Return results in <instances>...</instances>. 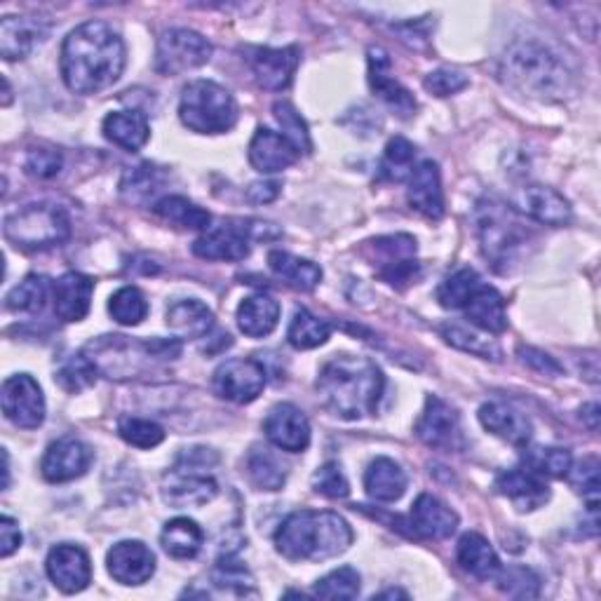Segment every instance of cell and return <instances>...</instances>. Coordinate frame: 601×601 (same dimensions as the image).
I'll list each match as a JSON object with an SVG mask.
<instances>
[{
	"label": "cell",
	"mask_w": 601,
	"mask_h": 601,
	"mask_svg": "<svg viewBox=\"0 0 601 601\" xmlns=\"http://www.w3.org/2000/svg\"><path fill=\"white\" fill-rule=\"evenodd\" d=\"M456 560L463 571L480 578V581H493L501 571V560L496 550L480 533H465L456 545Z\"/></svg>",
	"instance_id": "obj_32"
},
{
	"label": "cell",
	"mask_w": 601,
	"mask_h": 601,
	"mask_svg": "<svg viewBox=\"0 0 601 601\" xmlns=\"http://www.w3.org/2000/svg\"><path fill=\"white\" fill-rule=\"evenodd\" d=\"M214 583L224 590L228 588L238 594H249L254 581H252L249 571L238 560H233V556H224V560H219L217 569H214Z\"/></svg>",
	"instance_id": "obj_54"
},
{
	"label": "cell",
	"mask_w": 601,
	"mask_h": 601,
	"mask_svg": "<svg viewBox=\"0 0 601 601\" xmlns=\"http://www.w3.org/2000/svg\"><path fill=\"white\" fill-rule=\"evenodd\" d=\"M46 571L50 575V581L67 594L82 592L92 583V564L90 556L78 545H57L50 550Z\"/></svg>",
	"instance_id": "obj_18"
},
{
	"label": "cell",
	"mask_w": 601,
	"mask_h": 601,
	"mask_svg": "<svg viewBox=\"0 0 601 601\" xmlns=\"http://www.w3.org/2000/svg\"><path fill=\"white\" fill-rule=\"evenodd\" d=\"M214 393L235 404H249L266 388V370L256 359H228L211 378Z\"/></svg>",
	"instance_id": "obj_13"
},
{
	"label": "cell",
	"mask_w": 601,
	"mask_h": 601,
	"mask_svg": "<svg viewBox=\"0 0 601 601\" xmlns=\"http://www.w3.org/2000/svg\"><path fill=\"white\" fill-rule=\"evenodd\" d=\"M273 114H275V120L280 122V127H283V135H285L298 150H304V154H311V150H313V141H311L308 125H306L304 118H300V114L294 109V106L287 104V101H277V104L273 106Z\"/></svg>",
	"instance_id": "obj_52"
},
{
	"label": "cell",
	"mask_w": 601,
	"mask_h": 601,
	"mask_svg": "<svg viewBox=\"0 0 601 601\" xmlns=\"http://www.w3.org/2000/svg\"><path fill=\"white\" fill-rule=\"evenodd\" d=\"M211 57L209 40L190 29H169L156 48V71L162 76H181L200 69Z\"/></svg>",
	"instance_id": "obj_11"
},
{
	"label": "cell",
	"mask_w": 601,
	"mask_h": 601,
	"mask_svg": "<svg viewBox=\"0 0 601 601\" xmlns=\"http://www.w3.org/2000/svg\"><path fill=\"white\" fill-rule=\"evenodd\" d=\"M566 480L571 482V486L578 493L588 496L590 503H597V496H599V461L594 456L583 459L578 465L571 463V467L566 472Z\"/></svg>",
	"instance_id": "obj_55"
},
{
	"label": "cell",
	"mask_w": 601,
	"mask_h": 601,
	"mask_svg": "<svg viewBox=\"0 0 601 601\" xmlns=\"http://www.w3.org/2000/svg\"><path fill=\"white\" fill-rule=\"evenodd\" d=\"M95 283L82 273H63L52 285L55 313L63 322H80L90 313Z\"/></svg>",
	"instance_id": "obj_26"
},
{
	"label": "cell",
	"mask_w": 601,
	"mask_h": 601,
	"mask_svg": "<svg viewBox=\"0 0 601 601\" xmlns=\"http://www.w3.org/2000/svg\"><path fill=\"white\" fill-rule=\"evenodd\" d=\"M111 317L122 327H137L148 315V300L137 287H122L109 300Z\"/></svg>",
	"instance_id": "obj_46"
},
{
	"label": "cell",
	"mask_w": 601,
	"mask_h": 601,
	"mask_svg": "<svg viewBox=\"0 0 601 601\" xmlns=\"http://www.w3.org/2000/svg\"><path fill=\"white\" fill-rule=\"evenodd\" d=\"M351 524L336 512L298 510L275 533V548L289 562H325L353 545Z\"/></svg>",
	"instance_id": "obj_3"
},
{
	"label": "cell",
	"mask_w": 601,
	"mask_h": 601,
	"mask_svg": "<svg viewBox=\"0 0 601 601\" xmlns=\"http://www.w3.org/2000/svg\"><path fill=\"white\" fill-rule=\"evenodd\" d=\"M501 76L512 90L539 99H562L573 82L564 57L539 40L510 46L501 61Z\"/></svg>",
	"instance_id": "obj_4"
},
{
	"label": "cell",
	"mask_w": 601,
	"mask_h": 601,
	"mask_svg": "<svg viewBox=\"0 0 601 601\" xmlns=\"http://www.w3.org/2000/svg\"><path fill=\"white\" fill-rule=\"evenodd\" d=\"M496 491L501 496H505L508 501L514 503L520 512H531L539 510L550 501V489L543 482L541 475H535L529 467H514V470H505L496 477Z\"/></svg>",
	"instance_id": "obj_24"
},
{
	"label": "cell",
	"mask_w": 601,
	"mask_h": 601,
	"mask_svg": "<svg viewBox=\"0 0 601 601\" xmlns=\"http://www.w3.org/2000/svg\"><path fill=\"white\" fill-rule=\"evenodd\" d=\"M249 249V226L245 224H224L207 230L193 245V254L207 262H243Z\"/></svg>",
	"instance_id": "obj_22"
},
{
	"label": "cell",
	"mask_w": 601,
	"mask_h": 601,
	"mask_svg": "<svg viewBox=\"0 0 601 601\" xmlns=\"http://www.w3.org/2000/svg\"><path fill=\"white\" fill-rule=\"evenodd\" d=\"M167 327L177 338H205L214 327V313L198 298H184L167 308Z\"/></svg>",
	"instance_id": "obj_30"
},
{
	"label": "cell",
	"mask_w": 601,
	"mask_h": 601,
	"mask_svg": "<svg viewBox=\"0 0 601 601\" xmlns=\"http://www.w3.org/2000/svg\"><path fill=\"white\" fill-rule=\"evenodd\" d=\"M332 336V325L327 319H319L308 311H296L292 325L287 329V341L296 351H313Z\"/></svg>",
	"instance_id": "obj_41"
},
{
	"label": "cell",
	"mask_w": 601,
	"mask_h": 601,
	"mask_svg": "<svg viewBox=\"0 0 601 601\" xmlns=\"http://www.w3.org/2000/svg\"><path fill=\"white\" fill-rule=\"evenodd\" d=\"M120 437L137 449H156L165 440L162 425L139 416H122L118 421Z\"/></svg>",
	"instance_id": "obj_51"
},
{
	"label": "cell",
	"mask_w": 601,
	"mask_h": 601,
	"mask_svg": "<svg viewBox=\"0 0 601 601\" xmlns=\"http://www.w3.org/2000/svg\"><path fill=\"white\" fill-rule=\"evenodd\" d=\"M277 322H280V304L268 294L247 296L238 308V327L249 338L273 334Z\"/></svg>",
	"instance_id": "obj_34"
},
{
	"label": "cell",
	"mask_w": 601,
	"mask_h": 601,
	"mask_svg": "<svg viewBox=\"0 0 601 601\" xmlns=\"http://www.w3.org/2000/svg\"><path fill=\"white\" fill-rule=\"evenodd\" d=\"M101 130L106 139L122 150H130V154H137L150 137L148 120L139 111H114L104 118Z\"/></svg>",
	"instance_id": "obj_35"
},
{
	"label": "cell",
	"mask_w": 601,
	"mask_h": 601,
	"mask_svg": "<svg viewBox=\"0 0 601 601\" xmlns=\"http://www.w3.org/2000/svg\"><path fill=\"white\" fill-rule=\"evenodd\" d=\"M581 418L588 423L590 431H597V427H599V404H594V402H592V404L583 406Z\"/></svg>",
	"instance_id": "obj_61"
},
{
	"label": "cell",
	"mask_w": 601,
	"mask_h": 601,
	"mask_svg": "<svg viewBox=\"0 0 601 601\" xmlns=\"http://www.w3.org/2000/svg\"><path fill=\"white\" fill-rule=\"evenodd\" d=\"M364 489L378 503H395L406 491V472L388 456H378L364 472Z\"/></svg>",
	"instance_id": "obj_31"
},
{
	"label": "cell",
	"mask_w": 601,
	"mask_h": 601,
	"mask_svg": "<svg viewBox=\"0 0 601 601\" xmlns=\"http://www.w3.org/2000/svg\"><path fill=\"white\" fill-rule=\"evenodd\" d=\"M266 437L283 451L300 454L311 444V423L294 404H275L264 421Z\"/></svg>",
	"instance_id": "obj_20"
},
{
	"label": "cell",
	"mask_w": 601,
	"mask_h": 601,
	"mask_svg": "<svg viewBox=\"0 0 601 601\" xmlns=\"http://www.w3.org/2000/svg\"><path fill=\"white\" fill-rule=\"evenodd\" d=\"M300 156V150L280 132L259 127L249 144V162L262 175H275L292 167Z\"/></svg>",
	"instance_id": "obj_23"
},
{
	"label": "cell",
	"mask_w": 601,
	"mask_h": 601,
	"mask_svg": "<svg viewBox=\"0 0 601 601\" xmlns=\"http://www.w3.org/2000/svg\"><path fill=\"white\" fill-rule=\"evenodd\" d=\"M203 543H205L203 529L188 518H177L167 522L160 533L162 550L169 556H175V560H193V556L200 554Z\"/></svg>",
	"instance_id": "obj_37"
},
{
	"label": "cell",
	"mask_w": 601,
	"mask_h": 601,
	"mask_svg": "<svg viewBox=\"0 0 601 601\" xmlns=\"http://www.w3.org/2000/svg\"><path fill=\"white\" fill-rule=\"evenodd\" d=\"M477 233L484 256L496 268L508 266L514 252H518L524 243V230L520 228V224L510 217V211L493 203L480 205Z\"/></svg>",
	"instance_id": "obj_10"
},
{
	"label": "cell",
	"mask_w": 601,
	"mask_h": 601,
	"mask_svg": "<svg viewBox=\"0 0 601 601\" xmlns=\"http://www.w3.org/2000/svg\"><path fill=\"white\" fill-rule=\"evenodd\" d=\"M48 29L36 19L27 17H3L0 19V55L8 61L27 59L42 40Z\"/></svg>",
	"instance_id": "obj_29"
},
{
	"label": "cell",
	"mask_w": 601,
	"mask_h": 601,
	"mask_svg": "<svg viewBox=\"0 0 601 601\" xmlns=\"http://www.w3.org/2000/svg\"><path fill=\"white\" fill-rule=\"evenodd\" d=\"M418 440L440 451H459L463 446V427L461 416L451 404L440 400L437 395H431L425 400L423 414L416 423Z\"/></svg>",
	"instance_id": "obj_14"
},
{
	"label": "cell",
	"mask_w": 601,
	"mask_h": 601,
	"mask_svg": "<svg viewBox=\"0 0 601 601\" xmlns=\"http://www.w3.org/2000/svg\"><path fill=\"white\" fill-rule=\"evenodd\" d=\"M395 597H402V599H406V597H410V594H406V592H402V590H385V592L376 594L374 599H395Z\"/></svg>",
	"instance_id": "obj_62"
},
{
	"label": "cell",
	"mask_w": 601,
	"mask_h": 601,
	"mask_svg": "<svg viewBox=\"0 0 601 601\" xmlns=\"http://www.w3.org/2000/svg\"><path fill=\"white\" fill-rule=\"evenodd\" d=\"M412 209L423 214L425 219H442L444 214V190H442V177L440 167L433 160H423L418 167H414L410 177V190H406Z\"/></svg>",
	"instance_id": "obj_25"
},
{
	"label": "cell",
	"mask_w": 601,
	"mask_h": 601,
	"mask_svg": "<svg viewBox=\"0 0 601 601\" xmlns=\"http://www.w3.org/2000/svg\"><path fill=\"white\" fill-rule=\"evenodd\" d=\"M270 270L280 277V280L298 292H313L322 280V268L308 259H298L289 252L273 249L268 254Z\"/></svg>",
	"instance_id": "obj_36"
},
{
	"label": "cell",
	"mask_w": 601,
	"mask_h": 601,
	"mask_svg": "<svg viewBox=\"0 0 601 601\" xmlns=\"http://www.w3.org/2000/svg\"><path fill=\"white\" fill-rule=\"evenodd\" d=\"M414 158H416V148L410 139L395 137L385 146V156L381 162V179L388 181H404L412 177L414 171Z\"/></svg>",
	"instance_id": "obj_44"
},
{
	"label": "cell",
	"mask_w": 601,
	"mask_h": 601,
	"mask_svg": "<svg viewBox=\"0 0 601 601\" xmlns=\"http://www.w3.org/2000/svg\"><path fill=\"white\" fill-rule=\"evenodd\" d=\"M19 545H21V531L17 522L6 514V518L0 520V556L8 560L12 552L19 550Z\"/></svg>",
	"instance_id": "obj_58"
},
{
	"label": "cell",
	"mask_w": 601,
	"mask_h": 601,
	"mask_svg": "<svg viewBox=\"0 0 601 601\" xmlns=\"http://www.w3.org/2000/svg\"><path fill=\"white\" fill-rule=\"evenodd\" d=\"M179 118L190 132L224 135L238 122V104L219 82L193 80L181 92Z\"/></svg>",
	"instance_id": "obj_6"
},
{
	"label": "cell",
	"mask_w": 601,
	"mask_h": 601,
	"mask_svg": "<svg viewBox=\"0 0 601 601\" xmlns=\"http://www.w3.org/2000/svg\"><path fill=\"white\" fill-rule=\"evenodd\" d=\"M3 88H6V97H3V106H10V101H12V90H10V82H8V78H3Z\"/></svg>",
	"instance_id": "obj_63"
},
{
	"label": "cell",
	"mask_w": 601,
	"mask_h": 601,
	"mask_svg": "<svg viewBox=\"0 0 601 601\" xmlns=\"http://www.w3.org/2000/svg\"><path fill=\"white\" fill-rule=\"evenodd\" d=\"M370 88L400 118L416 114L414 95L391 73V57L383 48H370Z\"/></svg>",
	"instance_id": "obj_19"
},
{
	"label": "cell",
	"mask_w": 601,
	"mask_h": 601,
	"mask_svg": "<svg viewBox=\"0 0 601 601\" xmlns=\"http://www.w3.org/2000/svg\"><path fill=\"white\" fill-rule=\"evenodd\" d=\"M512 209L543 226H566L573 217L571 205L554 188L529 184L512 193Z\"/></svg>",
	"instance_id": "obj_16"
},
{
	"label": "cell",
	"mask_w": 601,
	"mask_h": 601,
	"mask_svg": "<svg viewBox=\"0 0 601 601\" xmlns=\"http://www.w3.org/2000/svg\"><path fill=\"white\" fill-rule=\"evenodd\" d=\"M496 585L503 594L514 599H535L541 594V578L524 566L501 569L496 573Z\"/></svg>",
	"instance_id": "obj_49"
},
{
	"label": "cell",
	"mask_w": 601,
	"mask_h": 601,
	"mask_svg": "<svg viewBox=\"0 0 601 601\" xmlns=\"http://www.w3.org/2000/svg\"><path fill=\"white\" fill-rule=\"evenodd\" d=\"M277 196H280V184L277 181H256L247 188V200L254 205L273 203Z\"/></svg>",
	"instance_id": "obj_60"
},
{
	"label": "cell",
	"mask_w": 601,
	"mask_h": 601,
	"mask_svg": "<svg viewBox=\"0 0 601 601\" xmlns=\"http://www.w3.org/2000/svg\"><path fill=\"white\" fill-rule=\"evenodd\" d=\"M440 334L449 343V346H454V348H459L463 353L477 355V357H484V359H493V362H499L503 357V353H501V348L496 346V343L489 341V338H482L477 334H472L461 325H442Z\"/></svg>",
	"instance_id": "obj_47"
},
{
	"label": "cell",
	"mask_w": 601,
	"mask_h": 601,
	"mask_svg": "<svg viewBox=\"0 0 601 601\" xmlns=\"http://www.w3.org/2000/svg\"><path fill=\"white\" fill-rule=\"evenodd\" d=\"M92 463V451L76 437H61L52 442L40 461L42 477L52 484L82 477Z\"/></svg>",
	"instance_id": "obj_17"
},
{
	"label": "cell",
	"mask_w": 601,
	"mask_h": 601,
	"mask_svg": "<svg viewBox=\"0 0 601 601\" xmlns=\"http://www.w3.org/2000/svg\"><path fill=\"white\" fill-rule=\"evenodd\" d=\"M524 463L531 472H535V475H541V477H566L573 456L569 449L535 446L526 451Z\"/></svg>",
	"instance_id": "obj_45"
},
{
	"label": "cell",
	"mask_w": 601,
	"mask_h": 601,
	"mask_svg": "<svg viewBox=\"0 0 601 601\" xmlns=\"http://www.w3.org/2000/svg\"><path fill=\"white\" fill-rule=\"evenodd\" d=\"M467 88V76L454 69H437L425 78V90L435 97H451Z\"/></svg>",
	"instance_id": "obj_57"
},
{
	"label": "cell",
	"mask_w": 601,
	"mask_h": 601,
	"mask_svg": "<svg viewBox=\"0 0 601 601\" xmlns=\"http://www.w3.org/2000/svg\"><path fill=\"white\" fill-rule=\"evenodd\" d=\"M385 376L370 357L336 355L322 364L317 395L325 410L343 421H359L378 412Z\"/></svg>",
	"instance_id": "obj_2"
},
{
	"label": "cell",
	"mask_w": 601,
	"mask_h": 601,
	"mask_svg": "<svg viewBox=\"0 0 601 601\" xmlns=\"http://www.w3.org/2000/svg\"><path fill=\"white\" fill-rule=\"evenodd\" d=\"M50 298V280L42 275H29L21 280L8 296H6V308L10 313H27L36 315L46 308Z\"/></svg>",
	"instance_id": "obj_40"
},
{
	"label": "cell",
	"mask_w": 601,
	"mask_h": 601,
	"mask_svg": "<svg viewBox=\"0 0 601 601\" xmlns=\"http://www.w3.org/2000/svg\"><path fill=\"white\" fill-rule=\"evenodd\" d=\"M106 564L120 585H144L156 573V554L141 541H122L106 554Z\"/></svg>",
	"instance_id": "obj_21"
},
{
	"label": "cell",
	"mask_w": 601,
	"mask_h": 601,
	"mask_svg": "<svg viewBox=\"0 0 601 601\" xmlns=\"http://www.w3.org/2000/svg\"><path fill=\"white\" fill-rule=\"evenodd\" d=\"M63 167V158L59 150L52 148H33L29 150L24 169L33 179H55Z\"/></svg>",
	"instance_id": "obj_56"
},
{
	"label": "cell",
	"mask_w": 601,
	"mask_h": 601,
	"mask_svg": "<svg viewBox=\"0 0 601 601\" xmlns=\"http://www.w3.org/2000/svg\"><path fill=\"white\" fill-rule=\"evenodd\" d=\"M463 311L472 325L486 334H503L508 329L503 296L489 285H482L475 294H472Z\"/></svg>",
	"instance_id": "obj_33"
},
{
	"label": "cell",
	"mask_w": 601,
	"mask_h": 601,
	"mask_svg": "<svg viewBox=\"0 0 601 601\" xmlns=\"http://www.w3.org/2000/svg\"><path fill=\"white\" fill-rule=\"evenodd\" d=\"M367 259L385 283L404 289L416 280L421 270L416 262V240L412 235H385L367 245Z\"/></svg>",
	"instance_id": "obj_9"
},
{
	"label": "cell",
	"mask_w": 601,
	"mask_h": 601,
	"mask_svg": "<svg viewBox=\"0 0 601 601\" xmlns=\"http://www.w3.org/2000/svg\"><path fill=\"white\" fill-rule=\"evenodd\" d=\"M247 475L252 484L262 491H280L287 482L283 461L268 446H254L247 456Z\"/></svg>",
	"instance_id": "obj_39"
},
{
	"label": "cell",
	"mask_w": 601,
	"mask_h": 601,
	"mask_svg": "<svg viewBox=\"0 0 601 601\" xmlns=\"http://www.w3.org/2000/svg\"><path fill=\"white\" fill-rule=\"evenodd\" d=\"M158 217L171 226L184 230H207L211 224L209 211L198 207L196 203L186 200L184 196H165L154 205Z\"/></svg>",
	"instance_id": "obj_38"
},
{
	"label": "cell",
	"mask_w": 601,
	"mask_h": 601,
	"mask_svg": "<svg viewBox=\"0 0 601 601\" xmlns=\"http://www.w3.org/2000/svg\"><path fill=\"white\" fill-rule=\"evenodd\" d=\"M480 423L491 435L505 440L512 446H526L533 435L531 421L510 404L489 402L480 410Z\"/></svg>",
	"instance_id": "obj_28"
},
{
	"label": "cell",
	"mask_w": 601,
	"mask_h": 601,
	"mask_svg": "<svg viewBox=\"0 0 601 601\" xmlns=\"http://www.w3.org/2000/svg\"><path fill=\"white\" fill-rule=\"evenodd\" d=\"M97 376H99L97 364L88 355L80 353V355H73L71 359L61 364L55 381L67 393H80L85 388H90V385H95Z\"/></svg>",
	"instance_id": "obj_48"
},
{
	"label": "cell",
	"mask_w": 601,
	"mask_h": 601,
	"mask_svg": "<svg viewBox=\"0 0 601 601\" xmlns=\"http://www.w3.org/2000/svg\"><path fill=\"white\" fill-rule=\"evenodd\" d=\"M125 42L106 21H85L61 46V78L76 95H99L125 71Z\"/></svg>",
	"instance_id": "obj_1"
},
{
	"label": "cell",
	"mask_w": 601,
	"mask_h": 601,
	"mask_svg": "<svg viewBox=\"0 0 601 601\" xmlns=\"http://www.w3.org/2000/svg\"><path fill=\"white\" fill-rule=\"evenodd\" d=\"M181 353L179 341H132L127 336H101L88 346V355L99 374L109 378H135L156 364L177 359Z\"/></svg>",
	"instance_id": "obj_5"
},
{
	"label": "cell",
	"mask_w": 601,
	"mask_h": 601,
	"mask_svg": "<svg viewBox=\"0 0 601 601\" xmlns=\"http://www.w3.org/2000/svg\"><path fill=\"white\" fill-rule=\"evenodd\" d=\"M313 594L322 599H355L359 594V573L353 566H341L319 578Z\"/></svg>",
	"instance_id": "obj_50"
},
{
	"label": "cell",
	"mask_w": 601,
	"mask_h": 601,
	"mask_svg": "<svg viewBox=\"0 0 601 601\" xmlns=\"http://www.w3.org/2000/svg\"><path fill=\"white\" fill-rule=\"evenodd\" d=\"M245 59L254 78L259 80L264 90L283 92L287 90L300 61V50L296 46L289 48H247Z\"/></svg>",
	"instance_id": "obj_15"
},
{
	"label": "cell",
	"mask_w": 601,
	"mask_h": 601,
	"mask_svg": "<svg viewBox=\"0 0 601 601\" xmlns=\"http://www.w3.org/2000/svg\"><path fill=\"white\" fill-rule=\"evenodd\" d=\"M6 240L12 243L17 249H48L57 247L63 240H69L71 235V221L69 214L57 205H29L19 209L6 219L3 226Z\"/></svg>",
	"instance_id": "obj_8"
},
{
	"label": "cell",
	"mask_w": 601,
	"mask_h": 601,
	"mask_svg": "<svg viewBox=\"0 0 601 601\" xmlns=\"http://www.w3.org/2000/svg\"><path fill=\"white\" fill-rule=\"evenodd\" d=\"M209 461H217L209 449H190L179 459L162 480V499L167 505L184 508H203L217 499L219 484L211 475H207Z\"/></svg>",
	"instance_id": "obj_7"
},
{
	"label": "cell",
	"mask_w": 601,
	"mask_h": 601,
	"mask_svg": "<svg viewBox=\"0 0 601 601\" xmlns=\"http://www.w3.org/2000/svg\"><path fill=\"white\" fill-rule=\"evenodd\" d=\"M120 188H122V196L130 203L135 205L148 203L162 188V171L156 165L144 162L127 171Z\"/></svg>",
	"instance_id": "obj_43"
},
{
	"label": "cell",
	"mask_w": 601,
	"mask_h": 601,
	"mask_svg": "<svg viewBox=\"0 0 601 601\" xmlns=\"http://www.w3.org/2000/svg\"><path fill=\"white\" fill-rule=\"evenodd\" d=\"M520 355H522L524 364H529V367H533V370H539L541 374H554V376H556V374H562L560 364H556L550 355H545V353H541V351H535V348H522Z\"/></svg>",
	"instance_id": "obj_59"
},
{
	"label": "cell",
	"mask_w": 601,
	"mask_h": 601,
	"mask_svg": "<svg viewBox=\"0 0 601 601\" xmlns=\"http://www.w3.org/2000/svg\"><path fill=\"white\" fill-rule=\"evenodd\" d=\"M0 404H3L6 418L17 427H24V431H36L46 421V395H42L38 381L29 374L6 378L3 391H0Z\"/></svg>",
	"instance_id": "obj_12"
},
{
	"label": "cell",
	"mask_w": 601,
	"mask_h": 601,
	"mask_svg": "<svg viewBox=\"0 0 601 601\" xmlns=\"http://www.w3.org/2000/svg\"><path fill=\"white\" fill-rule=\"evenodd\" d=\"M459 526V514L433 493H421L412 505V529L423 539L444 541Z\"/></svg>",
	"instance_id": "obj_27"
},
{
	"label": "cell",
	"mask_w": 601,
	"mask_h": 601,
	"mask_svg": "<svg viewBox=\"0 0 601 601\" xmlns=\"http://www.w3.org/2000/svg\"><path fill=\"white\" fill-rule=\"evenodd\" d=\"M313 489L325 499H346L351 493V484L346 475H343L341 465L334 461L317 467V472L313 475Z\"/></svg>",
	"instance_id": "obj_53"
},
{
	"label": "cell",
	"mask_w": 601,
	"mask_h": 601,
	"mask_svg": "<svg viewBox=\"0 0 601 601\" xmlns=\"http://www.w3.org/2000/svg\"><path fill=\"white\" fill-rule=\"evenodd\" d=\"M482 277L472 268H461L437 287V300L442 308L449 311H463L470 296L482 287Z\"/></svg>",
	"instance_id": "obj_42"
}]
</instances>
